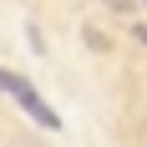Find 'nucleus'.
Listing matches in <instances>:
<instances>
[{
  "mask_svg": "<svg viewBox=\"0 0 147 147\" xmlns=\"http://www.w3.org/2000/svg\"><path fill=\"white\" fill-rule=\"evenodd\" d=\"M0 91H5V96H15V107H20V112H26L30 122H41L46 132H56V127H61V117L51 112V102H46L41 91L30 86L26 76H15V71H0Z\"/></svg>",
  "mask_w": 147,
  "mask_h": 147,
  "instance_id": "obj_1",
  "label": "nucleus"
}]
</instances>
